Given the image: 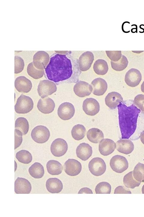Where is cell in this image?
Masks as SVG:
<instances>
[{"mask_svg": "<svg viewBox=\"0 0 144 217\" xmlns=\"http://www.w3.org/2000/svg\"><path fill=\"white\" fill-rule=\"evenodd\" d=\"M50 136L49 130L46 127L38 125L32 130L31 136L33 140L37 143H43L49 140Z\"/></svg>", "mask_w": 144, "mask_h": 217, "instance_id": "277c9868", "label": "cell"}, {"mask_svg": "<svg viewBox=\"0 0 144 217\" xmlns=\"http://www.w3.org/2000/svg\"><path fill=\"white\" fill-rule=\"evenodd\" d=\"M100 108L99 102L94 98H86L83 102V110L85 113L88 115H96L99 112Z\"/></svg>", "mask_w": 144, "mask_h": 217, "instance_id": "7c38bea8", "label": "cell"}, {"mask_svg": "<svg viewBox=\"0 0 144 217\" xmlns=\"http://www.w3.org/2000/svg\"><path fill=\"white\" fill-rule=\"evenodd\" d=\"M73 89L75 94L80 97L89 96L93 90L92 85L86 82L81 80L76 82Z\"/></svg>", "mask_w": 144, "mask_h": 217, "instance_id": "4fadbf2b", "label": "cell"}, {"mask_svg": "<svg viewBox=\"0 0 144 217\" xmlns=\"http://www.w3.org/2000/svg\"><path fill=\"white\" fill-rule=\"evenodd\" d=\"M72 68L70 60L65 55L57 54L50 58L45 69L48 79L57 83L70 78L73 73Z\"/></svg>", "mask_w": 144, "mask_h": 217, "instance_id": "6da1fadb", "label": "cell"}, {"mask_svg": "<svg viewBox=\"0 0 144 217\" xmlns=\"http://www.w3.org/2000/svg\"><path fill=\"white\" fill-rule=\"evenodd\" d=\"M49 61V56L44 51H39L33 56V64L36 68L40 70H44Z\"/></svg>", "mask_w": 144, "mask_h": 217, "instance_id": "2e32d148", "label": "cell"}, {"mask_svg": "<svg viewBox=\"0 0 144 217\" xmlns=\"http://www.w3.org/2000/svg\"><path fill=\"white\" fill-rule=\"evenodd\" d=\"M46 167L48 172L52 175H58L62 172L63 166L58 161L53 160L49 161Z\"/></svg>", "mask_w": 144, "mask_h": 217, "instance_id": "484cf974", "label": "cell"}, {"mask_svg": "<svg viewBox=\"0 0 144 217\" xmlns=\"http://www.w3.org/2000/svg\"><path fill=\"white\" fill-rule=\"evenodd\" d=\"M76 153L78 158L82 160L86 161L92 155V147L88 144L82 143L77 147Z\"/></svg>", "mask_w": 144, "mask_h": 217, "instance_id": "44dd1931", "label": "cell"}, {"mask_svg": "<svg viewBox=\"0 0 144 217\" xmlns=\"http://www.w3.org/2000/svg\"><path fill=\"white\" fill-rule=\"evenodd\" d=\"M142 78V75L140 71L136 69L132 68L126 73L124 81L129 86L135 87L139 84Z\"/></svg>", "mask_w": 144, "mask_h": 217, "instance_id": "9c48e42d", "label": "cell"}, {"mask_svg": "<svg viewBox=\"0 0 144 217\" xmlns=\"http://www.w3.org/2000/svg\"><path fill=\"white\" fill-rule=\"evenodd\" d=\"M93 89V93L96 96L103 95L107 89V84L106 81L101 78L94 79L91 83Z\"/></svg>", "mask_w": 144, "mask_h": 217, "instance_id": "ffe728a7", "label": "cell"}, {"mask_svg": "<svg viewBox=\"0 0 144 217\" xmlns=\"http://www.w3.org/2000/svg\"><path fill=\"white\" fill-rule=\"evenodd\" d=\"M142 192L143 194H144V185H143V186L142 187Z\"/></svg>", "mask_w": 144, "mask_h": 217, "instance_id": "bcb514c9", "label": "cell"}, {"mask_svg": "<svg viewBox=\"0 0 144 217\" xmlns=\"http://www.w3.org/2000/svg\"><path fill=\"white\" fill-rule=\"evenodd\" d=\"M86 130L85 127L82 124H77L74 125L71 131L73 138L77 140L82 139L85 136Z\"/></svg>", "mask_w": 144, "mask_h": 217, "instance_id": "f1b7e54d", "label": "cell"}, {"mask_svg": "<svg viewBox=\"0 0 144 217\" xmlns=\"http://www.w3.org/2000/svg\"><path fill=\"white\" fill-rule=\"evenodd\" d=\"M107 56L111 61L116 62L119 61L122 56V52L121 51H106Z\"/></svg>", "mask_w": 144, "mask_h": 217, "instance_id": "8d00e7d4", "label": "cell"}, {"mask_svg": "<svg viewBox=\"0 0 144 217\" xmlns=\"http://www.w3.org/2000/svg\"><path fill=\"white\" fill-rule=\"evenodd\" d=\"M29 128V123L26 118L24 117H19L16 120L15 122V129L21 131L23 135L27 133Z\"/></svg>", "mask_w": 144, "mask_h": 217, "instance_id": "4dcf8cb0", "label": "cell"}, {"mask_svg": "<svg viewBox=\"0 0 144 217\" xmlns=\"http://www.w3.org/2000/svg\"><path fill=\"white\" fill-rule=\"evenodd\" d=\"M117 107L122 138L128 139L135 131L138 117L141 111L133 104L127 106L122 102Z\"/></svg>", "mask_w": 144, "mask_h": 217, "instance_id": "7a4b0ae2", "label": "cell"}, {"mask_svg": "<svg viewBox=\"0 0 144 217\" xmlns=\"http://www.w3.org/2000/svg\"><path fill=\"white\" fill-rule=\"evenodd\" d=\"M93 68L97 74L103 75L105 74L108 70V66L107 62L105 60L99 59L94 63Z\"/></svg>", "mask_w": 144, "mask_h": 217, "instance_id": "4316f807", "label": "cell"}, {"mask_svg": "<svg viewBox=\"0 0 144 217\" xmlns=\"http://www.w3.org/2000/svg\"><path fill=\"white\" fill-rule=\"evenodd\" d=\"M27 72L30 76L36 79L42 77L44 74V70H39L37 69L34 66L32 62L30 63L28 65Z\"/></svg>", "mask_w": 144, "mask_h": 217, "instance_id": "e575fe53", "label": "cell"}, {"mask_svg": "<svg viewBox=\"0 0 144 217\" xmlns=\"http://www.w3.org/2000/svg\"><path fill=\"white\" fill-rule=\"evenodd\" d=\"M140 137L141 142L144 144V131H143L141 133Z\"/></svg>", "mask_w": 144, "mask_h": 217, "instance_id": "7bdbcfd3", "label": "cell"}, {"mask_svg": "<svg viewBox=\"0 0 144 217\" xmlns=\"http://www.w3.org/2000/svg\"><path fill=\"white\" fill-rule=\"evenodd\" d=\"M106 105L111 109H115L120 102L123 101L121 95L116 92L109 93L106 96L105 99Z\"/></svg>", "mask_w": 144, "mask_h": 217, "instance_id": "7402d4cb", "label": "cell"}, {"mask_svg": "<svg viewBox=\"0 0 144 217\" xmlns=\"http://www.w3.org/2000/svg\"><path fill=\"white\" fill-rule=\"evenodd\" d=\"M112 169L115 172L121 173L126 170L128 167V163L124 156L116 155L113 156L110 161Z\"/></svg>", "mask_w": 144, "mask_h": 217, "instance_id": "52a82bcc", "label": "cell"}, {"mask_svg": "<svg viewBox=\"0 0 144 217\" xmlns=\"http://www.w3.org/2000/svg\"><path fill=\"white\" fill-rule=\"evenodd\" d=\"M134 103L140 109L143 111L144 108V95L140 94L135 96Z\"/></svg>", "mask_w": 144, "mask_h": 217, "instance_id": "f35d334b", "label": "cell"}, {"mask_svg": "<svg viewBox=\"0 0 144 217\" xmlns=\"http://www.w3.org/2000/svg\"><path fill=\"white\" fill-rule=\"evenodd\" d=\"M86 135L88 140L93 143H98L104 138L103 132L97 128H93L89 129Z\"/></svg>", "mask_w": 144, "mask_h": 217, "instance_id": "d4e9b609", "label": "cell"}, {"mask_svg": "<svg viewBox=\"0 0 144 217\" xmlns=\"http://www.w3.org/2000/svg\"><path fill=\"white\" fill-rule=\"evenodd\" d=\"M114 194L118 193H131V192L129 190L125 189L124 187L122 186H119L117 187L115 190Z\"/></svg>", "mask_w": 144, "mask_h": 217, "instance_id": "60d3db41", "label": "cell"}, {"mask_svg": "<svg viewBox=\"0 0 144 217\" xmlns=\"http://www.w3.org/2000/svg\"><path fill=\"white\" fill-rule=\"evenodd\" d=\"M24 66V63L22 58L20 57L15 56L14 73H20L23 70Z\"/></svg>", "mask_w": 144, "mask_h": 217, "instance_id": "74e56055", "label": "cell"}, {"mask_svg": "<svg viewBox=\"0 0 144 217\" xmlns=\"http://www.w3.org/2000/svg\"><path fill=\"white\" fill-rule=\"evenodd\" d=\"M75 112L73 105L69 102H64L61 104L58 109V115L59 117L64 120L70 119L74 116Z\"/></svg>", "mask_w": 144, "mask_h": 217, "instance_id": "30bf717a", "label": "cell"}, {"mask_svg": "<svg viewBox=\"0 0 144 217\" xmlns=\"http://www.w3.org/2000/svg\"><path fill=\"white\" fill-rule=\"evenodd\" d=\"M55 105L53 100L49 97L40 99L38 102L37 107L41 112L48 114L52 112Z\"/></svg>", "mask_w": 144, "mask_h": 217, "instance_id": "ac0fdd59", "label": "cell"}, {"mask_svg": "<svg viewBox=\"0 0 144 217\" xmlns=\"http://www.w3.org/2000/svg\"><path fill=\"white\" fill-rule=\"evenodd\" d=\"M30 175L33 178L39 179L42 178L44 174V168L40 163L36 162L32 165L28 169Z\"/></svg>", "mask_w": 144, "mask_h": 217, "instance_id": "83f0119b", "label": "cell"}, {"mask_svg": "<svg viewBox=\"0 0 144 217\" xmlns=\"http://www.w3.org/2000/svg\"><path fill=\"white\" fill-rule=\"evenodd\" d=\"M141 91L144 93V81L143 82L141 86Z\"/></svg>", "mask_w": 144, "mask_h": 217, "instance_id": "ee69618b", "label": "cell"}, {"mask_svg": "<svg viewBox=\"0 0 144 217\" xmlns=\"http://www.w3.org/2000/svg\"><path fill=\"white\" fill-rule=\"evenodd\" d=\"M14 85L16 89L21 93H28L32 87L31 81L24 76L17 77L15 80Z\"/></svg>", "mask_w": 144, "mask_h": 217, "instance_id": "d6986e66", "label": "cell"}, {"mask_svg": "<svg viewBox=\"0 0 144 217\" xmlns=\"http://www.w3.org/2000/svg\"><path fill=\"white\" fill-rule=\"evenodd\" d=\"M132 52L136 53H140L141 52H143V51H132Z\"/></svg>", "mask_w": 144, "mask_h": 217, "instance_id": "f6af8a7d", "label": "cell"}, {"mask_svg": "<svg viewBox=\"0 0 144 217\" xmlns=\"http://www.w3.org/2000/svg\"><path fill=\"white\" fill-rule=\"evenodd\" d=\"M15 149L19 147L21 144L22 141V136L23 134L19 130L15 129Z\"/></svg>", "mask_w": 144, "mask_h": 217, "instance_id": "ab89813d", "label": "cell"}, {"mask_svg": "<svg viewBox=\"0 0 144 217\" xmlns=\"http://www.w3.org/2000/svg\"><path fill=\"white\" fill-rule=\"evenodd\" d=\"M88 167L90 172L96 176L103 174L106 169L105 162L103 159L100 157L93 158L89 162Z\"/></svg>", "mask_w": 144, "mask_h": 217, "instance_id": "8992f818", "label": "cell"}, {"mask_svg": "<svg viewBox=\"0 0 144 217\" xmlns=\"http://www.w3.org/2000/svg\"><path fill=\"white\" fill-rule=\"evenodd\" d=\"M116 147V143L113 140L105 138L100 141L99 145V150L101 155L107 156L112 153Z\"/></svg>", "mask_w": 144, "mask_h": 217, "instance_id": "e0dca14e", "label": "cell"}, {"mask_svg": "<svg viewBox=\"0 0 144 217\" xmlns=\"http://www.w3.org/2000/svg\"><path fill=\"white\" fill-rule=\"evenodd\" d=\"M134 178L140 183L144 182V164L139 162L133 171Z\"/></svg>", "mask_w": 144, "mask_h": 217, "instance_id": "d6a6232c", "label": "cell"}, {"mask_svg": "<svg viewBox=\"0 0 144 217\" xmlns=\"http://www.w3.org/2000/svg\"><path fill=\"white\" fill-rule=\"evenodd\" d=\"M116 145L118 152L126 155L130 153L134 149V144L129 139H120L116 143Z\"/></svg>", "mask_w": 144, "mask_h": 217, "instance_id": "603a6c76", "label": "cell"}, {"mask_svg": "<svg viewBox=\"0 0 144 217\" xmlns=\"http://www.w3.org/2000/svg\"><path fill=\"white\" fill-rule=\"evenodd\" d=\"M46 187L47 190L51 193H58L62 190V183L59 179L57 178H50L46 182Z\"/></svg>", "mask_w": 144, "mask_h": 217, "instance_id": "cb8c5ba5", "label": "cell"}, {"mask_svg": "<svg viewBox=\"0 0 144 217\" xmlns=\"http://www.w3.org/2000/svg\"><path fill=\"white\" fill-rule=\"evenodd\" d=\"M33 106L32 99L29 96L22 94L17 99L15 105V110L17 113L26 114L32 110Z\"/></svg>", "mask_w": 144, "mask_h": 217, "instance_id": "3957f363", "label": "cell"}, {"mask_svg": "<svg viewBox=\"0 0 144 217\" xmlns=\"http://www.w3.org/2000/svg\"><path fill=\"white\" fill-rule=\"evenodd\" d=\"M111 189V186L109 183L106 182H102L97 184L95 190L96 194H110Z\"/></svg>", "mask_w": 144, "mask_h": 217, "instance_id": "d590c367", "label": "cell"}, {"mask_svg": "<svg viewBox=\"0 0 144 217\" xmlns=\"http://www.w3.org/2000/svg\"><path fill=\"white\" fill-rule=\"evenodd\" d=\"M112 68L117 71H121L124 70L127 67L128 63L126 57L124 55H122L121 58L118 61H110Z\"/></svg>", "mask_w": 144, "mask_h": 217, "instance_id": "836d02e7", "label": "cell"}, {"mask_svg": "<svg viewBox=\"0 0 144 217\" xmlns=\"http://www.w3.org/2000/svg\"><path fill=\"white\" fill-rule=\"evenodd\" d=\"M32 190L31 185L26 179L18 177L14 183V191L17 194H28Z\"/></svg>", "mask_w": 144, "mask_h": 217, "instance_id": "9a60e30c", "label": "cell"}, {"mask_svg": "<svg viewBox=\"0 0 144 217\" xmlns=\"http://www.w3.org/2000/svg\"><path fill=\"white\" fill-rule=\"evenodd\" d=\"M143 111H144V110H143Z\"/></svg>", "mask_w": 144, "mask_h": 217, "instance_id": "7dc6e473", "label": "cell"}, {"mask_svg": "<svg viewBox=\"0 0 144 217\" xmlns=\"http://www.w3.org/2000/svg\"><path fill=\"white\" fill-rule=\"evenodd\" d=\"M57 90V86L53 82L48 80H40L38 87V92L42 98L52 95Z\"/></svg>", "mask_w": 144, "mask_h": 217, "instance_id": "5b68a950", "label": "cell"}, {"mask_svg": "<svg viewBox=\"0 0 144 217\" xmlns=\"http://www.w3.org/2000/svg\"><path fill=\"white\" fill-rule=\"evenodd\" d=\"M94 55L91 52H83L80 56L78 61L80 69L82 71H86L91 67L94 60Z\"/></svg>", "mask_w": 144, "mask_h": 217, "instance_id": "5bb4252c", "label": "cell"}, {"mask_svg": "<svg viewBox=\"0 0 144 217\" xmlns=\"http://www.w3.org/2000/svg\"><path fill=\"white\" fill-rule=\"evenodd\" d=\"M78 193L81 194V193H89V194H92L93 193V192L92 190L90 188L87 187H83L81 189Z\"/></svg>", "mask_w": 144, "mask_h": 217, "instance_id": "b9f144b4", "label": "cell"}, {"mask_svg": "<svg viewBox=\"0 0 144 217\" xmlns=\"http://www.w3.org/2000/svg\"><path fill=\"white\" fill-rule=\"evenodd\" d=\"M123 183L125 186L128 188L134 189L138 187L140 182L136 180L134 178L133 171H131L125 175L123 178Z\"/></svg>", "mask_w": 144, "mask_h": 217, "instance_id": "f546056e", "label": "cell"}, {"mask_svg": "<svg viewBox=\"0 0 144 217\" xmlns=\"http://www.w3.org/2000/svg\"><path fill=\"white\" fill-rule=\"evenodd\" d=\"M16 157L19 162L24 164L29 163L32 159L31 154L25 150H22L17 152Z\"/></svg>", "mask_w": 144, "mask_h": 217, "instance_id": "1f68e13d", "label": "cell"}, {"mask_svg": "<svg viewBox=\"0 0 144 217\" xmlns=\"http://www.w3.org/2000/svg\"><path fill=\"white\" fill-rule=\"evenodd\" d=\"M64 170L68 175L74 176L81 172L82 166L81 163L74 159H68L64 165Z\"/></svg>", "mask_w": 144, "mask_h": 217, "instance_id": "8fae6325", "label": "cell"}, {"mask_svg": "<svg viewBox=\"0 0 144 217\" xmlns=\"http://www.w3.org/2000/svg\"><path fill=\"white\" fill-rule=\"evenodd\" d=\"M68 149V145L66 141L64 139L58 138L55 140L52 143L50 150L52 154L57 157H61L64 155Z\"/></svg>", "mask_w": 144, "mask_h": 217, "instance_id": "ba28073f", "label": "cell"}]
</instances>
